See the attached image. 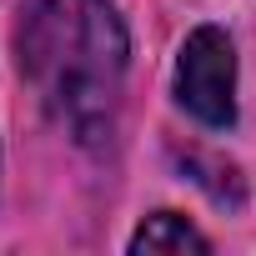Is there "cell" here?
Segmentation results:
<instances>
[{
	"instance_id": "1",
	"label": "cell",
	"mask_w": 256,
	"mask_h": 256,
	"mask_svg": "<svg viewBox=\"0 0 256 256\" xmlns=\"http://www.w3.org/2000/svg\"><path fill=\"white\" fill-rule=\"evenodd\" d=\"M20 70L80 146L110 141L126 90V26L106 0H40L20 26Z\"/></svg>"
},
{
	"instance_id": "2",
	"label": "cell",
	"mask_w": 256,
	"mask_h": 256,
	"mask_svg": "<svg viewBox=\"0 0 256 256\" xmlns=\"http://www.w3.org/2000/svg\"><path fill=\"white\" fill-rule=\"evenodd\" d=\"M176 90L181 106L201 120V126H231L236 120V56L226 30L201 26L186 36L181 46V66H176Z\"/></svg>"
},
{
	"instance_id": "3",
	"label": "cell",
	"mask_w": 256,
	"mask_h": 256,
	"mask_svg": "<svg viewBox=\"0 0 256 256\" xmlns=\"http://www.w3.org/2000/svg\"><path fill=\"white\" fill-rule=\"evenodd\" d=\"M131 251H206V236L176 216V211H156L136 236H131Z\"/></svg>"
}]
</instances>
